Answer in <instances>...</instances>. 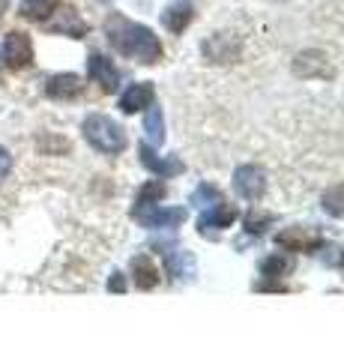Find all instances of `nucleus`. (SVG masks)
<instances>
[{"mask_svg": "<svg viewBox=\"0 0 344 359\" xmlns=\"http://www.w3.org/2000/svg\"><path fill=\"white\" fill-rule=\"evenodd\" d=\"M105 33H108V42L129 60H138L144 66H150V63H156L162 57V42H159L156 33H153L150 27L123 18V15H111L105 21Z\"/></svg>", "mask_w": 344, "mask_h": 359, "instance_id": "1", "label": "nucleus"}, {"mask_svg": "<svg viewBox=\"0 0 344 359\" xmlns=\"http://www.w3.org/2000/svg\"><path fill=\"white\" fill-rule=\"evenodd\" d=\"M81 132H84L87 144H90L93 150H99V153L117 156V153L126 150V132H123V126H120L117 120L105 117V114H87Z\"/></svg>", "mask_w": 344, "mask_h": 359, "instance_id": "2", "label": "nucleus"}, {"mask_svg": "<svg viewBox=\"0 0 344 359\" xmlns=\"http://www.w3.org/2000/svg\"><path fill=\"white\" fill-rule=\"evenodd\" d=\"M275 245L291 255H315L324 245V237L315 228H305V224H291V228L275 233Z\"/></svg>", "mask_w": 344, "mask_h": 359, "instance_id": "3", "label": "nucleus"}, {"mask_svg": "<svg viewBox=\"0 0 344 359\" xmlns=\"http://www.w3.org/2000/svg\"><path fill=\"white\" fill-rule=\"evenodd\" d=\"M159 257L165 261V269L168 276L177 278V282H192L198 276V264H195V255L180 249L174 243H159Z\"/></svg>", "mask_w": 344, "mask_h": 359, "instance_id": "4", "label": "nucleus"}, {"mask_svg": "<svg viewBox=\"0 0 344 359\" xmlns=\"http://www.w3.org/2000/svg\"><path fill=\"white\" fill-rule=\"evenodd\" d=\"M144 228L150 231H174L186 222V210L183 207H162V204H153V207H144L138 212H132Z\"/></svg>", "mask_w": 344, "mask_h": 359, "instance_id": "5", "label": "nucleus"}, {"mask_svg": "<svg viewBox=\"0 0 344 359\" xmlns=\"http://www.w3.org/2000/svg\"><path fill=\"white\" fill-rule=\"evenodd\" d=\"M234 189L242 201H261L266 192V174L258 165H240L234 171Z\"/></svg>", "mask_w": 344, "mask_h": 359, "instance_id": "6", "label": "nucleus"}, {"mask_svg": "<svg viewBox=\"0 0 344 359\" xmlns=\"http://www.w3.org/2000/svg\"><path fill=\"white\" fill-rule=\"evenodd\" d=\"M0 57H4V63L9 66V69H25V66L33 63V42L27 33H9V36L4 39V48H0Z\"/></svg>", "mask_w": 344, "mask_h": 359, "instance_id": "7", "label": "nucleus"}, {"mask_svg": "<svg viewBox=\"0 0 344 359\" xmlns=\"http://www.w3.org/2000/svg\"><path fill=\"white\" fill-rule=\"evenodd\" d=\"M237 219H240V210L234 204H228V201H219V204L207 207L201 212V219H198V231H201L204 237H207V233H219V231L231 228Z\"/></svg>", "mask_w": 344, "mask_h": 359, "instance_id": "8", "label": "nucleus"}, {"mask_svg": "<svg viewBox=\"0 0 344 359\" xmlns=\"http://www.w3.org/2000/svg\"><path fill=\"white\" fill-rule=\"evenodd\" d=\"M87 75H90L105 93H114L120 87V69L105 57V54H90V57H87Z\"/></svg>", "mask_w": 344, "mask_h": 359, "instance_id": "9", "label": "nucleus"}, {"mask_svg": "<svg viewBox=\"0 0 344 359\" xmlns=\"http://www.w3.org/2000/svg\"><path fill=\"white\" fill-rule=\"evenodd\" d=\"M294 72L299 78H329L332 66H329V57L324 51L308 48V51H303V54H296L294 57Z\"/></svg>", "mask_w": 344, "mask_h": 359, "instance_id": "10", "label": "nucleus"}, {"mask_svg": "<svg viewBox=\"0 0 344 359\" xmlns=\"http://www.w3.org/2000/svg\"><path fill=\"white\" fill-rule=\"evenodd\" d=\"M153 84L150 81H138V84H129L123 93H120V111L123 114H135V111H147L153 105Z\"/></svg>", "mask_w": 344, "mask_h": 359, "instance_id": "11", "label": "nucleus"}, {"mask_svg": "<svg viewBox=\"0 0 344 359\" xmlns=\"http://www.w3.org/2000/svg\"><path fill=\"white\" fill-rule=\"evenodd\" d=\"M46 93L51 99H60V102H72V99H78L84 93V81L78 75H72V72H60V75L48 78Z\"/></svg>", "mask_w": 344, "mask_h": 359, "instance_id": "12", "label": "nucleus"}, {"mask_svg": "<svg viewBox=\"0 0 344 359\" xmlns=\"http://www.w3.org/2000/svg\"><path fill=\"white\" fill-rule=\"evenodd\" d=\"M204 54L213 63H234L240 57V42L231 39L228 33H216V36H209L204 42Z\"/></svg>", "mask_w": 344, "mask_h": 359, "instance_id": "13", "label": "nucleus"}, {"mask_svg": "<svg viewBox=\"0 0 344 359\" xmlns=\"http://www.w3.org/2000/svg\"><path fill=\"white\" fill-rule=\"evenodd\" d=\"M141 162H144L147 171H153L159 180H168V177L183 174V162L180 159H165V156H159L156 150L150 147V144H141Z\"/></svg>", "mask_w": 344, "mask_h": 359, "instance_id": "14", "label": "nucleus"}, {"mask_svg": "<svg viewBox=\"0 0 344 359\" xmlns=\"http://www.w3.org/2000/svg\"><path fill=\"white\" fill-rule=\"evenodd\" d=\"M132 282L141 290H153L159 285V264L150 255H135L132 257Z\"/></svg>", "mask_w": 344, "mask_h": 359, "instance_id": "15", "label": "nucleus"}, {"mask_svg": "<svg viewBox=\"0 0 344 359\" xmlns=\"http://www.w3.org/2000/svg\"><path fill=\"white\" fill-rule=\"evenodd\" d=\"M48 30L63 33V36H72V39H81L87 33V25L78 18V13H75L72 6H63V9H57V18L48 21Z\"/></svg>", "mask_w": 344, "mask_h": 359, "instance_id": "16", "label": "nucleus"}, {"mask_svg": "<svg viewBox=\"0 0 344 359\" xmlns=\"http://www.w3.org/2000/svg\"><path fill=\"white\" fill-rule=\"evenodd\" d=\"M162 21L171 33H183L188 27V21H192V4H188V0H174L162 13Z\"/></svg>", "mask_w": 344, "mask_h": 359, "instance_id": "17", "label": "nucleus"}, {"mask_svg": "<svg viewBox=\"0 0 344 359\" xmlns=\"http://www.w3.org/2000/svg\"><path fill=\"white\" fill-rule=\"evenodd\" d=\"M294 273V261L287 255H270L261 261V276L266 282H279V278L291 276Z\"/></svg>", "mask_w": 344, "mask_h": 359, "instance_id": "18", "label": "nucleus"}, {"mask_svg": "<svg viewBox=\"0 0 344 359\" xmlns=\"http://www.w3.org/2000/svg\"><path fill=\"white\" fill-rule=\"evenodd\" d=\"M165 183L162 180H150V183H144L141 189H138V195H135V204H132V212H138V210H144V207H153V204H159V201L165 198Z\"/></svg>", "mask_w": 344, "mask_h": 359, "instance_id": "19", "label": "nucleus"}, {"mask_svg": "<svg viewBox=\"0 0 344 359\" xmlns=\"http://www.w3.org/2000/svg\"><path fill=\"white\" fill-rule=\"evenodd\" d=\"M144 132H147V141L150 144H162L165 141V117H162V108H156V105L147 108V117H144Z\"/></svg>", "mask_w": 344, "mask_h": 359, "instance_id": "20", "label": "nucleus"}, {"mask_svg": "<svg viewBox=\"0 0 344 359\" xmlns=\"http://www.w3.org/2000/svg\"><path fill=\"white\" fill-rule=\"evenodd\" d=\"M320 207H324L326 216H336V219H344V183L332 186L324 192V198H320Z\"/></svg>", "mask_w": 344, "mask_h": 359, "instance_id": "21", "label": "nucleus"}, {"mask_svg": "<svg viewBox=\"0 0 344 359\" xmlns=\"http://www.w3.org/2000/svg\"><path fill=\"white\" fill-rule=\"evenodd\" d=\"M54 9H57V0H25L21 4V15L30 21H46Z\"/></svg>", "mask_w": 344, "mask_h": 359, "instance_id": "22", "label": "nucleus"}, {"mask_svg": "<svg viewBox=\"0 0 344 359\" xmlns=\"http://www.w3.org/2000/svg\"><path fill=\"white\" fill-rule=\"evenodd\" d=\"M219 201H225V195H221L213 183H201V186H198L195 192H192V204H195V207H201V210L219 204Z\"/></svg>", "mask_w": 344, "mask_h": 359, "instance_id": "23", "label": "nucleus"}, {"mask_svg": "<svg viewBox=\"0 0 344 359\" xmlns=\"http://www.w3.org/2000/svg\"><path fill=\"white\" fill-rule=\"evenodd\" d=\"M266 224H273L270 212H249L246 222H242V228H246L249 237H261V233L266 231Z\"/></svg>", "mask_w": 344, "mask_h": 359, "instance_id": "24", "label": "nucleus"}, {"mask_svg": "<svg viewBox=\"0 0 344 359\" xmlns=\"http://www.w3.org/2000/svg\"><path fill=\"white\" fill-rule=\"evenodd\" d=\"M108 290H114V294H126V276L123 273H111Z\"/></svg>", "mask_w": 344, "mask_h": 359, "instance_id": "25", "label": "nucleus"}, {"mask_svg": "<svg viewBox=\"0 0 344 359\" xmlns=\"http://www.w3.org/2000/svg\"><path fill=\"white\" fill-rule=\"evenodd\" d=\"M9 171H13V156H9L4 147H0V183L9 177Z\"/></svg>", "mask_w": 344, "mask_h": 359, "instance_id": "26", "label": "nucleus"}, {"mask_svg": "<svg viewBox=\"0 0 344 359\" xmlns=\"http://www.w3.org/2000/svg\"><path fill=\"white\" fill-rule=\"evenodd\" d=\"M338 264H341V266H344V252H341V257H338Z\"/></svg>", "mask_w": 344, "mask_h": 359, "instance_id": "27", "label": "nucleus"}, {"mask_svg": "<svg viewBox=\"0 0 344 359\" xmlns=\"http://www.w3.org/2000/svg\"><path fill=\"white\" fill-rule=\"evenodd\" d=\"M0 66H4V60H0Z\"/></svg>", "mask_w": 344, "mask_h": 359, "instance_id": "28", "label": "nucleus"}]
</instances>
